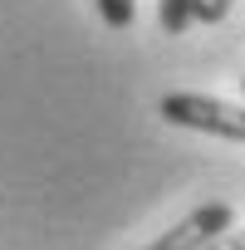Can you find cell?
<instances>
[{"instance_id": "obj_1", "label": "cell", "mask_w": 245, "mask_h": 250, "mask_svg": "<svg viewBox=\"0 0 245 250\" xmlns=\"http://www.w3.org/2000/svg\"><path fill=\"white\" fill-rule=\"evenodd\" d=\"M157 113L177 128H196V133H216L225 143H245V108L211 98V93H162Z\"/></svg>"}, {"instance_id": "obj_2", "label": "cell", "mask_w": 245, "mask_h": 250, "mask_svg": "<svg viewBox=\"0 0 245 250\" xmlns=\"http://www.w3.org/2000/svg\"><path fill=\"white\" fill-rule=\"evenodd\" d=\"M235 226V206L230 201H206V206H196L182 226H172L162 240H152L147 250H201L206 240H216L221 230H230Z\"/></svg>"}, {"instance_id": "obj_3", "label": "cell", "mask_w": 245, "mask_h": 250, "mask_svg": "<svg viewBox=\"0 0 245 250\" xmlns=\"http://www.w3.org/2000/svg\"><path fill=\"white\" fill-rule=\"evenodd\" d=\"M93 5L108 30H133V20H138V0H93Z\"/></svg>"}, {"instance_id": "obj_4", "label": "cell", "mask_w": 245, "mask_h": 250, "mask_svg": "<svg viewBox=\"0 0 245 250\" xmlns=\"http://www.w3.org/2000/svg\"><path fill=\"white\" fill-rule=\"evenodd\" d=\"M157 20L167 35H182L191 25V0H157Z\"/></svg>"}, {"instance_id": "obj_5", "label": "cell", "mask_w": 245, "mask_h": 250, "mask_svg": "<svg viewBox=\"0 0 245 250\" xmlns=\"http://www.w3.org/2000/svg\"><path fill=\"white\" fill-rule=\"evenodd\" d=\"M230 5H235V0H191V20H201V25H221V20L230 15Z\"/></svg>"}, {"instance_id": "obj_6", "label": "cell", "mask_w": 245, "mask_h": 250, "mask_svg": "<svg viewBox=\"0 0 245 250\" xmlns=\"http://www.w3.org/2000/svg\"><path fill=\"white\" fill-rule=\"evenodd\" d=\"M201 250H245V230H235V226H230V230H221L216 240H206Z\"/></svg>"}, {"instance_id": "obj_7", "label": "cell", "mask_w": 245, "mask_h": 250, "mask_svg": "<svg viewBox=\"0 0 245 250\" xmlns=\"http://www.w3.org/2000/svg\"><path fill=\"white\" fill-rule=\"evenodd\" d=\"M240 88H245V74H240Z\"/></svg>"}]
</instances>
